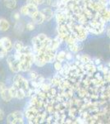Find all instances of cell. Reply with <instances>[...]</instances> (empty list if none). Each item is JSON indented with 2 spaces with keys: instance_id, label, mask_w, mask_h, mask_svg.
I'll return each mask as SVG.
<instances>
[{
  "instance_id": "cell-1",
  "label": "cell",
  "mask_w": 110,
  "mask_h": 124,
  "mask_svg": "<svg viewBox=\"0 0 110 124\" xmlns=\"http://www.w3.org/2000/svg\"><path fill=\"white\" fill-rule=\"evenodd\" d=\"M7 120L8 123H23L22 113L19 111L13 112L7 116Z\"/></svg>"
},
{
  "instance_id": "cell-2",
  "label": "cell",
  "mask_w": 110,
  "mask_h": 124,
  "mask_svg": "<svg viewBox=\"0 0 110 124\" xmlns=\"http://www.w3.org/2000/svg\"><path fill=\"white\" fill-rule=\"evenodd\" d=\"M7 64H8L12 71L17 73L20 70V67H19L20 61L16 59L14 55H10V56L7 57Z\"/></svg>"
},
{
  "instance_id": "cell-3",
  "label": "cell",
  "mask_w": 110,
  "mask_h": 124,
  "mask_svg": "<svg viewBox=\"0 0 110 124\" xmlns=\"http://www.w3.org/2000/svg\"><path fill=\"white\" fill-rule=\"evenodd\" d=\"M32 64H33L32 62H31V61H29V60H28L23 54V58L20 61V65H19L20 70L28 71L30 69H31V66Z\"/></svg>"
},
{
  "instance_id": "cell-4",
  "label": "cell",
  "mask_w": 110,
  "mask_h": 124,
  "mask_svg": "<svg viewBox=\"0 0 110 124\" xmlns=\"http://www.w3.org/2000/svg\"><path fill=\"white\" fill-rule=\"evenodd\" d=\"M0 44H1L7 51H10L13 50V43H12L11 40L9 38H7V37H3V38L0 39Z\"/></svg>"
},
{
  "instance_id": "cell-5",
  "label": "cell",
  "mask_w": 110,
  "mask_h": 124,
  "mask_svg": "<svg viewBox=\"0 0 110 124\" xmlns=\"http://www.w3.org/2000/svg\"><path fill=\"white\" fill-rule=\"evenodd\" d=\"M33 19V22L36 24H42L45 22V17H44V15L42 14L41 12H35L34 14L31 16Z\"/></svg>"
},
{
  "instance_id": "cell-6",
  "label": "cell",
  "mask_w": 110,
  "mask_h": 124,
  "mask_svg": "<svg viewBox=\"0 0 110 124\" xmlns=\"http://www.w3.org/2000/svg\"><path fill=\"white\" fill-rule=\"evenodd\" d=\"M77 37L80 41H83L86 38V31L82 27H77Z\"/></svg>"
},
{
  "instance_id": "cell-7",
  "label": "cell",
  "mask_w": 110,
  "mask_h": 124,
  "mask_svg": "<svg viewBox=\"0 0 110 124\" xmlns=\"http://www.w3.org/2000/svg\"><path fill=\"white\" fill-rule=\"evenodd\" d=\"M41 13H42V14L44 15L45 21H47V22L50 21V20L53 18V13L50 8H45L44 10H42Z\"/></svg>"
},
{
  "instance_id": "cell-8",
  "label": "cell",
  "mask_w": 110,
  "mask_h": 124,
  "mask_svg": "<svg viewBox=\"0 0 110 124\" xmlns=\"http://www.w3.org/2000/svg\"><path fill=\"white\" fill-rule=\"evenodd\" d=\"M0 93H1L2 99H3L5 102H9L12 100V99H13V96L11 94V92H10L8 89H4V90L2 91Z\"/></svg>"
},
{
  "instance_id": "cell-9",
  "label": "cell",
  "mask_w": 110,
  "mask_h": 124,
  "mask_svg": "<svg viewBox=\"0 0 110 124\" xmlns=\"http://www.w3.org/2000/svg\"><path fill=\"white\" fill-rule=\"evenodd\" d=\"M10 24L7 20L5 19H0V30L3 31H6L9 29Z\"/></svg>"
},
{
  "instance_id": "cell-10",
  "label": "cell",
  "mask_w": 110,
  "mask_h": 124,
  "mask_svg": "<svg viewBox=\"0 0 110 124\" xmlns=\"http://www.w3.org/2000/svg\"><path fill=\"white\" fill-rule=\"evenodd\" d=\"M4 4L7 8L13 9L17 7V2L16 0H4Z\"/></svg>"
},
{
  "instance_id": "cell-11",
  "label": "cell",
  "mask_w": 110,
  "mask_h": 124,
  "mask_svg": "<svg viewBox=\"0 0 110 124\" xmlns=\"http://www.w3.org/2000/svg\"><path fill=\"white\" fill-rule=\"evenodd\" d=\"M59 45H60L59 39L58 38H56V39L53 40V41H51L50 45H49V47L50 48V49L53 50V51H54V50H56L58 47L59 46Z\"/></svg>"
},
{
  "instance_id": "cell-12",
  "label": "cell",
  "mask_w": 110,
  "mask_h": 124,
  "mask_svg": "<svg viewBox=\"0 0 110 124\" xmlns=\"http://www.w3.org/2000/svg\"><path fill=\"white\" fill-rule=\"evenodd\" d=\"M13 46H14V48H15L17 51H21L23 49V47H24L23 43L21 42V41H16Z\"/></svg>"
},
{
  "instance_id": "cell-13",
  "label": "cell",
  "mask_w": 110,
  "mask_h": 124,
  "mask_svg": "<svg viewBox=\"0 0 110 124\" xmlns=\"http://www.w3.org/2000/svg\"><path fill=\"white\" fill-rule=\"evenodd\" d=\"M66 59V52L65 51H60V52L57 55V60L58 61L62 62Z\"/></svg>"
},
{
  "instance_id": "cell-14",
  "label": "cell",
  "mask_w": 110,
  "mask_h": 124,
  "mask_svg": "<svg viewBox=\"0 0 110 124\" xmlns=\"http://www.w3.org/2000/svg\"><path fill=\"white\" fill-rule=\"evenodd\" d=\"M25 96H26V93H25V92H24V89H17V96H16L17 99H22L25 98Z\"/></svg>"
},
{
  "instance_id": "cell-15",
  "label": "cell",
  "mask_w": 110,
  "mask_h": 124,
  "mask_svg": "<svg viewBox=\"0 0 110 124\" xmlns=\"http://www.w3.org/2000/svg\"><path fill=\"white\" fill-rule=\"evenodd\" d=\"M7 51L0 44V58L4 57L5 55H7Z\"/></svg>"
},
{
  "instance_id": "cell-16",
  "label": "cell",
  "mask_w": 110,
  "mask_h": 124,
  "mask_svg": "<svg viewBox=\"0 0 110 124\" xmlns=\"http://www.w3.org/2000/svg\"><path fill=\"white\" fill-rule=\"evenodd\" d=\"M70 50H71V51H73V52H77V51H78L80 50V48L75 42L73 44H70Z\"/></svg>"
},
{
  "instance_id": "cell-17",
  "label": "cell",
  "mask_w": 110,
  "mask_h": 124,
  "mask_svg": "<svg viewBox=\"0 0 110 124\" xmlns=\"http://www.w3.org/2000/svg\"><path fill=\"white\" fill-rule=\"evenodd\" d=\"M17 87H15V86H13L12 88H10L9 89V90H10V92H11V94H12V96H13V98H15L16 96H17Z\"/></svg>"
},
{
  "instance_id": "cell-18",
  "label": "cell",
  "mask_w": 110,
  "mask_h": 124,
  "mask_svg": "<svg viewBox=\"0 0 110 124\" xmlns=\"http://www.w3.org/2000/svg\"><path fill=\"white\" fill-rule=\"evenodd\" d=\"M54 68H55L56 70H58V71L62 70V69H63V66H62L61 62H59V61L56 62V63L54 64Z\"/></svg>"
},
{
  "instance_id": "cell-19",
  "label": "cell",
  "mask_w": 110,
  "mask_h": 124,
  "mask_svg": "<svg viewBox=\"0 0 110 124\" xmlns=\"http://www.w3.org/2000/svg\"><path fill=\"white\" fill-rule=\"evenodd\" d=\"M21 13H22L23 15H28V8H27V5L26 6H23L21 9Z\"/></svg>"
},
{
  "instance_id": "cell-20",
  "label": "cell",
  "mask_w": 110,
  "mask_h": 124,
  "mask_svg": "<svg viewBox=\"0 0 110 124\" xmlns=\"http://www.w3.org/2000/svg\"><path fill=\"white\" fill-rule=\"evenodd\" d=\"M27 5H31V6H35L37 7L38 3L36 2V0H26Z\"/></svg>"
},
{
  "instance_id": "cell-21",
  "label": "cell",
  "mask_w": 110,
  "mask_h": 124,
  "mask_svg": "<svg viewBox=\"0 0 110 124\" xmlns=\"http://www.w3.org/2000/svg\"><path fill=\"white\" fill-rule=\"evenodd\" d=\"M64 16L63 14H62V13H58V14L57 15V20L58 23H63V21H64Z\"/></svg>"
},
{
  "instance_id": "cell-22",
  "label": "cell",
  "mask_w": 110,
  "mask_h": 124,
  "mask_svg": "<svg viewBox=\"0 0 110 124\" xmlns=\"http://www.w3.org/2000/svg\"><path fill=\"white\" fill-rule=\"evenodd\" d=\"M81 61H83L84 63H88V62L91 61V60H90V58L87 56V55H83L81 57Z\"/></svg>"
},
{
  "instance_id": "cell-23",
  "label": "cell",
  "mask_w": 110,
  "mask_h": 124,
  "mask_svg": "<svg viewBox=\"0 0 110 124\" xmlns=\"http://www.w3.org/2000/svg\"><path fill=\"white\" fill-rule=\"evenodd\" d=\"M37 37H38V39H39V41H41V43L43 42V41H45V40L46 38H47V37H46V35H45V34H44V33H41V34H39V35Z\"/></svg>"
},
{
  "instance_id": "cell-24",
  "label": "cell",
  "mask_w": 110,
  "mask_h": 124,
  "mask_svg": "<svg viewBox=\"0 0 110 124\" xmlns=\"http://www.w3.org/2000/svg\"><path fill=\"white\" fill-rule=\"evenodd\" d=\"M26 28L29 30V31H32V30L35 29V25H34L32 23H30L26 25Z\"/></svg>"
},
{
  "instance_id": "cell-25",
  "label": "cell",
  "mask_w": 110,
  "mask_h": 124,
  "mask_svg": "<svg viewBox=\"0 0 110 124\" xmlns=\"http://www.w3.org/2000/svg\"><path fill=\"white\" fill-rule=\"evenodd\" d=\"M7 88H6V85L4 83H3V82H0V93H1L2 91H3L4 89H6Z\"/></svg>"
},
{
  "instance_id": "cell-26",
  "label": "cell",
  "mask_w": 110,
  "mask_h": 124,
  "mask_svg": "<svg viewBox=\"0 0 110 124\" xmlns=\"http://www.w3.org/2000/svg\"><path fill=\"white\" fill-rule=\"evenodd\" d=\"M31 79H35L38 77L37 73H36V72H35V71L31 72Z\"/></svg>"
},
{
  "instance_id": "cell-27",
  "label": "cell",
  "mask_w": 110,
  "mask_h": 124,
  "mask_svg": "<svg viewBox=\"0 0 110 124\" xmlns=\"http://www.w3.org/2000/svg\"><path fill=\"white\" fill-rule=\"evenodd\" d=\"M3 118H4V113L2 109H0V121H2Z\"/></svg>"
},
{
  "instance_id": "cell-28",
  "label": "cell",
  "mask_w": 110,
  "mask_h": 124,
  "mask_svg": "<svg viewBox=\"0 0 110 124\" xmlns=\"http://www.w3.org/2000/svg\"><path fill=\"white\" fill-rule=\"evenodd\" d=\"M13 17H14V18H15L16 20H19L20 18V14L18 13H15L13 14Z\"/></svg>"
},
{
  "instance_id": "cell-29",
  "label": "cell",
  "mask_w": 110,
  "mask_h": 124,
  "mask_svg": "<svg viewBox=\"0 0 110 124\" xmlns=\"http://www.w3.org/2000/svg\"><path fill=\"white\" fill-rule=\"evenodd\" d=\"M66 58H67V60H71V58H72V55L70 53H67V54H66Z\"/></svg>"
},
{
  "instance_id": "cell-30",
  "label": "cell",
  "mask_w": 110,
  "mask_h": 124,
  "mask_svg": "<svg viewBox=\"0 0 110 124\" xmlns=\"http://www.w3.org/2000/svg\"><path fill=\"white\" fill-rule=\"evenodd\" d=\"M42 87H43V90H48V89H49V85H42Z\"/></svg>"
},
{
  "instance_id": "cell-31",
  "label": "cell",
  "mask_w": 110,
  "mask_h": 124,
  "mask_svg": "<svg viewBox=\"0 0 110 124\" xmlns=\"http://www.w3.org/2000/svg\"><path fill=\"white\" fill-rule=\"evenodd\" d=\"M45 0H36L38 4H42V3H45Z\"/></svg>"
},
{
  "instance_id": "cell-32",
  "label": "cell",
  "mask_w": 110,
  "mask_h": 124,
  "mask_svg": "<svg viewBox=\"0 0 110 124\" xmlns=\"http://www.w3.org/2000/svg\"><path fill=\"white\" fill-rule=\"evenodd\" d=\"M107 34H108V36H109V37L110 38V27L107 30Z\"/></svg>"
},
{
  "instance_id": "cell-33",
  "label": "cell",
  "mask_w": 110,
  "mask_h": 124,
  "mask_svg": "<svg viewBox=\"0 0 110 124\" xmlns=\"http://www.w3.org/2000/svg\"><path fill=\"white\" fill-rule=\"evenodd\" d=\"M99 63H100V61H99V60H96V64H99Z\"/></svg>"
},
{
  "instance_id": "cell-34",
  "label": "cell",
  "mask_w": 110,
  "mask_h": 124,
  "mask_svg": "<svg viewBox=\"0 0 110 124\" xmlns=\"http://www.w3.org/2000/svg\"><path fill=\"white\" fill-rule=\"evenodd\" d=\"M109 4L110 5V0H109Z\"/></svg>"
}]
</instances>
